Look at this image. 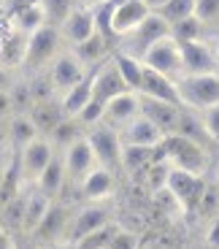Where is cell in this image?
<instances>
[{
  "label": "cell",
  "mask_w": 219,
  "mask_h": 249,
  "mask_svg": "<svg viewBox=\"0 0 219 249\" xmlns=\"http://www.w3.org/2000/svg\"><path fill=\"white\" fill-rule=\"evenodd\" d=\"M157 157H168L173 168L189 171V174H208V146L187 136H179V133H170L163 138V143L157 146Z\"/></svg>",
  "instance_id": "1"
},
{
  "label": "cell",
  "mask_w": 219,
  "mask_h": 249,
  "mask_svg": "<svg viewBox=\"0 0 219 249\" xmlns=\"http://www.w3.org/2000/svg\"><path fill=\"white\" fill-rule=\"evenodd\" d=\"M65 46H68V44H65L63 36H60V27L46 22L44 27H38V30L27 38V52H25V62H22V68L33 71V73L49 68L51 62H54V57L60 54Z\"/></svg>",
  "instance_id": "2"
},
{
  "label": "cell",
  "mask_w": 219,
  "mask_h": 249,
  "mask_svg": "<svg viewBox=\"0 0 219 249\" xmlns=\"http://www.w3.org/2000/svg\"><path fill=\"white\" fill-rule=\"evenodd\" d=\"M179 84V95L187 108L203 111V108L219 103V71L214 73H184Z\"/></svg>",
  "instance_id": "3"
},
{
  "label": "cell",
  "mask_w": 219,
  "mask_h": 249,
  "mask_svg": "<svg viewBox=\"0 0 219 249\" xmlns=\"http://www.w3.org/2000/svg\"><path fill=\"white\" fill-rule=\"evenodd\" d=\"M92 73V68H87L82 62V57L76 54L70 46H65L60 54L54 57V62L49 65V81H51V89H54L57 98H63L68 89H73L76 84H82L87 76Z\"/></svg>",
  "instance_id": "4"
},
{
  "label": "cell",
  "mask_w": 219,
  "mask_h": 249,
  "mask_svg": "<svg viewBox=\"0 0 219 249\" xmlns=\"http://www.w3.org/2000/svg\"><path fill=\"white\" fill-rule=\"evenodd\" d=\"M141 62L146 68L157 71V73L168 76V79L179 81L184 76V62H182V46L173 36H165L160 41L149 46V49L141 54Z\"/></svg>",
  "instance_id": "5"
},
{
  "label": "cell",
  "mask_w": 219,
  "mask_h": 249,
  "mask_svg": "<svg viewBox=\"0 0 219 249\" xmlns=\"http://www.w3.org/2000/svg\"><path fill=\"white\" fill-rule=\"evenodd\" d=\"M108 222H114L111 206H108L106 200H98V203L87 200L82 209H76V212L70 214L68 231H65V244H68V247H73L76 241H82L84 236L95 233L98 228H103V225H108Z\"/></svg>",
  "instance_id": "6"
},
{
  "label": "cell",
  "mask_w": 219,
  "mask_h": 249,
  "mask_svg": "<svg viewBox=\"0 0 219 249\" xmlns=\"http://www.w3.org/2000/svg\"><path fill=\"white\" fill-rule=\"evenodd\" d=\"M54 155H57V149H54V143L49 141V136H38V138H33L27 146H22V149L17 152L22 181H25L27 187L35 184L38 176L44 174V168L51 162Z\"/></svg>",
  "instance_id": "7"
},
{
  "label": "cell",
  "mask_w": 219,
  "mask_h": 249,
  "mask_svg": "<svg viewBox=\"0 0 219 249\" xmlns=\"http://www.w3.org/2000/svg\"><path fill=\"white\" fill-rule=\"evenodd\" d=\"M87 138H89V146H92L95 157H98V165L119 171V165H122V138H119L117 127H111L106 122H98L92 127H87Z\"/></svg>",
  "instance_id": "8"
},
{
  "label": "cell",
  "mask_w": 219,
  "mask_h": 249,
  "mask_svg": "<svg viewBox=\"0 0 219 249\" xmlns=\"http://www.w3.org/2000/svg\"><path fill=\"white\" fill-rule=\"evenodd\" d=\"M206 176L201 174H189V171H182V168H170V176H168V195L176 200V206L182 212H195L198 209V200H201L203 190H206Z\"/></svg>",
  "instance_id": "9"
},
{
  "label": "cell",
  "mask_w": 219,
  "mask_h": 249,
  "mask_svg": "<svg viewBox=\"0 0 219 249\" xmlns=\"http://www.w3.org/2000/svg\"><path fill=\"white\" fill-rule=\"evenodd\" d=\"M60 155H63V165H65V174H68V184L79 190V184L84 181V176L98 165V157H95L92 146H89L87 133L79 136L73 143H68Z\"/></svg>",
  "instance_id": "10"
},
{
  "label": "cell",
  "mask_w": 219,
  "mask_h": 249,
  "mask_svg": "<svg viewBox=\"0 0 219 249\" xmlns=\"http://www.w3.org/2000/svg\"><path fill=\"white\" fill-rule=\"evenodd\" d=\"M165 36H170V22L160 11H149V17H146L130 36H125V46H122V49L135 54V57H141L154 41H160V38H165Z\"/></svg>",
  "instance_id": "11"
},
{
  "label": "cell",
  "mask_w": 219,
  "mask_h": 249,
  "mask_svg": "<svg viewBox=\"0 0 219 249\" xmlns=\"http://www.w3.org/2000/svg\"><path fill=\"white\" fill-rule=\"evenodd\" d=\"M60 36L68 46H76L87 41L92 33H98V25H95V11H92V3H76L70 8V14L60 22Z\"/></svg>",
  "instance_id": "12"
},
{
  "label": "cell",
  "mask_w": 219,
  "mask_h": 249,
  "mask_svg": "<svg viewBox=\"0 0 219 249\" xmlns=\"http://www.w3.org/2000/svg\"><path fill=\"white\" fill-rule=\"evenodd\" d=\"M127 84L125 79H122V73H119L117 62H114V57H108V60H103L98 68H92V98L101 100V103H108L111 98H117L119 92H127ZM135 92V89H133Z\"/></svg>",
  "instance_id": "13"
},
{
  "label": "cell",
  "mask_w": 219,
  "mask_h": 249,
  "mask_svg": "<svg viewBox=\"0 0 219 249\" xmlns=\"http://www.w3.org/2000/svg\"><path fill=\"white\" fill-rule=\"evenodd\" d=\"M179 46H182L184 73H214V71H219L217 54H214V44H208L206 38L184 41Z\"/></svg>",
  "instance_id": "14"
},
{
  "label": "cell",
  "mask_w": 219,
  "mask_h": 249,
  "mask_svg": "<svg viewBox=\"0 0 219 249\" xmlns=\"http://www.w3.org/2000/svg\"><path fill=\"white\" fill-rule=\"evenodd\" d=\"M138 95H141V92H138ZM182 111H184V106H179V103H170V100H160V98L141 95V114H146V117H149L152 122H154L157 127L165 133V136L176 133V127H179V119H182Z\"/></svg>",
  "instance_id": "15"
},
{
  "label": "cell",
  "mask_w": 219,
  "mask_h": 249,
  "mask_svg": "<svg viewBox=\"0 0 219 249\" xmlns=\"http://www.w3.org/2000/svg\"><path fill=\"white\" fill-rule=\"evenodd\" d=\"M114 193H117V171L103 168V165H95V168L84 176L82 184H79V195H82L84 200H92V203L108 200Z\"/></svg>",
  "instance_id": "16"
},
{
  "label": "cell",
  "mask_w": 219,
  "mask_h": 249,
  "mask_svg": "<svg viewBox=\"0 0 219 249\" xmlns=\"http://www.w3.org/2000/svg\"><path fill=\"white\" fill-rule=\"evenodd\" d=\"M152 8L146 6L144 0H125L122 6L114 8L111 14V36L114 38H125L135 30L146 17H149Z\"/></svg>",
  "instance_id": "17"
},
{
  "label": "cell",
  "mask_w": 219,
  "mask_h": 249,
  "mask_svg": "<svg viewBox=\"0 0 219 249\" xmlns=\"http://www.w3.org/2000/svg\"><path fill=\"white\" fill-rule=\"evenodd\" d=\"M141 114V95L127 89V92H119L117 98H111L106 103V111H103V122L122 130L133 117Z\"/></svg>",
  "instance_id": "18"
},
{
  "label": "cell",
  "mask_w": 219,
  "mask_h": 249,
  "mask_svg": "<svg viewBox=\"0 0 219 249\" xmlns=\"http://www.w3.org/2000/svg\"><path fill=\"white\" fill-rule=\"evenodd\" d=\"M119 138H122V143H135V146H160L165 133L146 114H138L119 130Z\"/></svg>",
  "instance_id": "19"
},
{
  "label": "cell",
  "mask_w": 219,
  "mask_h": 249,
  "mask_svg": "<svg viewBox=\"0 0 219 249\" xmlns=\"http://www.w3.org/2000/svg\"><path fill=\"white\" fill-rule=\"evenodd\" d=\"M68 222H70V212L60 203V200H54L51 209L46 212L44 222L38 225V231L33 233V238H35V241H44V244H65Z\"/></svg>",
  "instance_id": "20"
},
{
  "label": "cell",
  "mask_w": 219,
  "mask_h": 249,
  "mask_svg": "<svg viewBox=\"0 0 219 249\" xmlns=\"http://www.w3.org/2000/svg\"><path fill=\"white\" fill-rule=\"evenodd\" d=\"M141 95H149V98H160V100H170V103H182V95H179V84L168 76L157 73V71L146 68L144 65V76H141V87H138Z\"/></svg>",
  "instance_id": "21"
},
{
  "label": "cell",
  "mask_w": 219,
  "mask_h": 249,
  "mask_svg": "<svg viewBox=\"0 0 219 249\" xmlns=\"http://www.w3.org/2000/svg\"><path fill=\"white\" fill-rule=\"evenodd\" d=\"M51 203L54 200L49 198L46 193H41L35 184L27 187V200H25V225H22V233H27V236H33V233L38 231V225L44 222L46 212L51 209Z\"/></svg>",
  "instance_id": "22"
},
{
  "label": "cell",
  "mask_w": 219,
  "mask_h": 249,
  "mask_svg": "<svg viewBox=\"0 0 219 249\" xmlns=\"http://www.w3.org/2000/svg\"><path fill=\"white\" fill-rule=\"evenodd\" d=\"M27 114L33 117V122H35V127L41 130V136H49L57 124L65 119V111H63V103H60V98L35 100V103H33V108H30Z\"/></svg>",
  "instance_id": "23"
},
{
  "label": "cell",
  "mask_w": 219,
  "mask_h": 249,
  "mask_svg": "<svg viewBox=\"0 0 219 249\" xmlns=\"http://www.w3.org/2000/svg\"><path fill=\"white\" fill-rule=\"evenodd\" d=\"M35 187L41 190V193H46L51 200H57L60 195H63V190L68 187V174H65V165H63V155L57 152L54 157H51V162L44 168V174L38 176Z\"/></svg>",
  "instance_id": "24"
},
{
  "label": "cell",
  "mask_w": 219,
  "mask_h": 249,
  "mask_svg": "<svg viewBox=\"0 0 219 249\" xmlns=\"http://www.w3.org/2000/svg\"><path fill=\"white\" fill-rule=\"evenodd\" d=\"M8 19H11L14 30L22 33V36H27V38H30L38 27H44L46 22H49V19H46V8H44V3H41V0H35V3H30V6L14 11Z\"/></svg>",
  "instance_id": "25"
},
{
  "label": "cell",
  "mask_w": 219,
  "mask_h": 249,
  "mask_svg": "<svg viewBox=\"0 0 219 249\" xmlns=\"http://www.w3.org/2000/svg\"><path fill=\"white\" fill-rule=\"evenodd\" d=\"M70 49L82 57V62L87 65V68H98L103 60H108V57H111V46H108V38L103 36V33H92L87 41L70 46Z\"/></svg>",
  "instance_id": "26"
},
{
  "label": "cell",
  "mask_w": 219,
  "mask_h": 249,
  "mask_svg": "<svg viewBox=\"0 0 219 249\" xmlns=\"http://www.w3.org/2000/svg\"><path fill=\"white\" fill-rule=\"evenodd\" d=\"M157 157V146H135V143H122V165L119 171L135 176L146 171Z\"/></svg>",
  "instance_id": "27"
},
{
  "label": "cell",
  "mask_w": 219,
  "mask_h": 249,
  "mask_svg": "<svg viewBox=\"0 0 219 249\" xmlns=\"http://www.w3.org/2000/svg\"><path fill=\"white\" fill-rule=\"evenodd\" d=\"M111 57H114V62H117V68H119V73H122V79H125V84L138 92L141 76H144V62H141V57L130 54V52H125V49H114Z\"/></svg>",
  "instance_id": "28"
},
{
  "label": "cell",
  "mask_w": 219,
  "mask_h": 249,
  "mask_svg": "<svg viewBox=\"0 0 219 249\" xmlns=\"http://www.w3.org/2000/svg\"><path fill=\"white\" fill-rule=\"evenodd\" d=\"M176 133H179V136L192 138V141L203 143V146L214 143V141H211V136H208V130H206V124H203L201 111H195V108H187V106H184V111H182V119H179V127H176Z\"/></svg>",
  "instance_id": "29"
},
{
  "label": "cell",
  "mask_w": 219,
  "mask_h": 249,
  "mask_svg": "<svg viewBox=\"0 0 219 249\" xmlns=\"http://www.w3.org/2000/svg\"><path fill=\"white\" fill-rule=\"evenodd\" d=\"M89 100H92V73H89L82 84H76L73 89H68V92L60 98V103H63L65 117H79Z\"/></svg>",
  "instance_id": "30"
},
{
  "label": "cell",
  "mask_w": 219,
  "mask_h": 249,
  "mask_svg": "<svg viewBox=\"0 0 219 249\" xmlns=\"http://www.w3.org/2000/svg\"><path fill=\"white\" fill-rule=\"evenodd\" d=\"M41 136V130L35 127V122H33L30 114H14L11 117V124H8V141L14 143V149H22V146H27V143L33 141V138Z\"/></svg>",
  "instance_id": "31"
},
{
  "label": "cell",
  "mask_w": 219,
  "mask_h": 249,
  "mask_svg": "<svg viewBox=\"0 0 219 249\" xmlns=\"http://www.w3.org/2000/svg\"><path fill=\"white\" fill-rule=\"evenodd\" d=\"M25 200H27V187H22L8 203L0 206V219H3L0 225H6L11 233L22 231V225H25Z\"/></svg>",
  "instance_id": "32"
},
{
  "label": "cell",
  "mask_w": 219,
  "mask_h": 249,
  "mask_svg": "<svg viewBox=\"0 0 219 249\" xmlns=\"http://www.w3.org/2000/svg\"><path fill=\"white\" fill-rule=\"evenodd\" d=\"M84 133H87V127H84L79 119H76V117H65L63 122H60L54 130L49 133V141L54 143V149H57V152H63L68 143H73L76 138L84 136Z\"/></svg>",
  "instance_id": "33"
},
{
  "label": "cell",
  "mask_w": 219,
  "mask_h": 249,
  "mask_svg": "<svg viewBox=\"0 0 219 249\" xmlns=\"http://www.w3.org/2000/svg\"><path fill=\"white\" fill-rule=\"evenodd\" d=\"M203 33H206V22H203L198 14L182 19V22H176V25H170V36H173L179 44H184V41H198V38H203Z\"/></svg>",
  "instance_id": "34"
},
{
  "label": "cell",
  "mask_w": 219,
  "mask_h": 249,
  "mask_svg": "<svg viewBox=\"0 0 219 249\" xmlns=\"http://www.w3.org/2000/svg\"><path fill=\"white\" fill-rule=\"evenodd\" d=\"M195 214L203 219H208L211 222L214 217L219 214V181H206V190H203L201 200H198V209H195Z\"/></svg>",
  "instance_id": "35"
},
{
  "label": "cell",
  "mask_w": 219,
  "mask_h": 249,
  "mask_svg": "<svg viewBox=\"0 0 219 249\" xmlns=\"http://www.w3.org/2000/svg\"><path fill=\"white\" fill-rule=\"evenodd\" d=\"M170 168H173V165H170L168 157H157L149 168H146V184H149L152 193H160V190H165V184H168V176H170Z\"/></svg>",
  "instance_id": "36"
},
{
  "label": "cell",
  "mask_w": 219,
  "mask_h": 249,
  "mask_svg": "<svg viewBox=\"0 0 219 249\" xmlns=\"http://www.w3.org/2000/svg\"><path fill=\"white\" fill-rule=\"evenodd\" d=\"M119 222H108L103 225V228H98L95 233H89V236H84L82 241H76L73 249H106L108 241H111V236L117 233Z\"/></svg>",
  "instance_id": "37"
},
{
  "label": "cell",
  "mask_w": 219,
  "mask_h": 249,
  "mask_svg": "<svg viewBox=\"0 0 219 249\" xmlns=\"http://www.w3.org/2000/svg\"><path fill=\"white\" fill-rule=\"evenodd\" d=\"M160 14L168 19L170 25H176V22H182V19H187L195 14V0H168V3L160 8Z\"/></svg>",
  "instance_id": "38"
},
{
  "label": "cell",
  "mask_w": 219,
  "mask_h": 249,
  "mask_svg": "<svg viewBox=\"0 0 219 249\" xmlns=\"http://www.w3.org/2000/svg\"><path fill=\"white\" fill-rule=\"evenodd\" d=\"M41 3H44V8H46V19H49V25H60L79 0H41Z\"/></svg>",
  "instance_id": "39"
},
{
  "label": "cell",
  "mask_w": 219,
  "mask_h": 249,
  "mask_svg": "<svg viewBox=\"0 0 219 249\" xmlns=\"http://www.w3.org/2000/svg\"><path fill=\"white\" fill-rule=\"evenodd\" d=\"M103 111H106V103H101V100H89L87 106H84V111L79 114V122L84 124V127H92V124H98V122H103Z\"/></svg>",
  "instance_id": "40"
},
{
  "label": "cell",
  "mask_w": 219,
  "mask_h": 249,
  "mask_svg": "<svg viewBox=\"0 0 219 249\" xmlns=\"http://www.w3.org/2000/svg\"><path fill=\"white\" fill-rule=\"evenodd\" d=\"M106 249H138V236L133 231H127V228H122V225H119L117 233L111 236V241H108Z\"/></svg>",
  "instance_id": "41"
},
{
  "label": "cell",
  "mask_w": 219,
  "mask_h": 249,
  "mask_svg": "<svg viewBox=\"0 0 219 249\" xmlns=\"http://www.w3.org/2000/svg\"><path fill=\"white\" fill-rule=\"evenodd\" d=\"M201 117H203V124H206V130H208V136H211V141L219 143V103L203 108Z\"/></svg>",
  "instance_id": "42"
},
{
  "label": "cell",
  "mask_w": 219,
  "mask_h": 249,
  "mask_svg": "<svg viewBox=\"0 0 219 249\" xmlns=\"http://www.w3.org/2000/svg\"><path fill=\"white\" fill-rule=\"evenodd\" d=\"M195 14L203 19V22H214L219 19V0H195Z\"/></svg>",
  "instance_id": "43"
},
{
  "label": "cell",
  "mask_w": 219,
  "mask_h": 249,
  "mask_svg": "<svg viewBox=\"0 0 219 249\" xmlns=\"http://www.w3.org/2000/svg\"><path fill=\"white\" fill-rule=\"evenodd\" d=\"M206 244H208L211 249H217V247H219V214L211 219V222H208V231H206Z\"/></svg>",
  "instance_id": "44"
},
{
  "label": "cell",
  "mask_w": 219,
  "mask_h": 249,
  "mask_svg": "<svg viewBox=\"0 0 219 249\" xmlns=\"http://www.w3.org/2000/svg\"><path fill=\"white\" fill-rule=\"evenodd\" d=\"M14 117V100H11V92H0V119H11Z\"/></svg>",
  "instance_id": "45"
},
{
  "label": "cell",
  "mask_w": 219,
  "mask_h": 249,
  "mask_svg": "<svg viewBox=\"0 0 219 249\" xmlns=\"http://www.w3.org/2000/svg\"><path fill=\"white\" fill-rule=\"evenodd\" d=\"M0 249H19L17 247V236L8 231L6 225H0Z\"/></svg>",
  "instance_id": "46"
},
{
  "label": "cell",
  "mask_w": 219,
  "mask_h": 249,
  "mask_svg": "<svg viewBox=\"0 0 219 249\" xmlns=\"http://www.w3.org/2000/svg\"><path fill=\"white\" fill-rule=\"evenodd\" d=\"M14 87V76H11V71L0 62V92H6V89H11Z\"/></svg>",
  "instance_id": "47"
},
{
  "label": "cell",
  "mask_w": 219,
  "mask_h": 249,
  "mask_svg": "<svg viewBox=\"0 0 219 249\" xmlns=\"http://www.w3.org/2000/svg\"><path fill=\"white\" fill-rule=\"evenodd\" d=\"M30 3H35V0H3V8H6V17H11L14 11H19V8L30 6Z\"/></svg>",
  "instance_id": "48"
},
{
  "label": "cell",
  "mask_w": 219,
  "mask_h": 249,
  "mask_svg": "<svg viewBox=\"0 0 219 249\" xmlns=\"http://www.w3.org/2000/svg\"><path fill=\"white\" fill-rule=\"evenodd\" d=\"M144 3L152 8V11H160V8H163L165 3H168V0H144Z\"/></svg>",
  "instance_id": "49"
},
{
  "label": "cell",
  "mask_w": 219,
  "mask_h": 249,
  "mask_svg": "<svg viewBox=\"0 0 219 249\" xmlns=\"http://www.w3.org/2000/svg\"><path fill=\"white\" fill-rule=\"evenodd\" d=\"M106 3H111V6L117 8V6H122V3H125V0H106Z\"/></svg>",
  "instance_id": "50"
},
{
  "label": "cell",
  "mask_w": 219,
  "mask_h": 249,
  "mask_svg": "<svg viewBox=\"0 0 219 249\" xmlns=\"http://www.w3.org/2000/svg\"><path fill=\"white\" fill-rule=\"evenodd\" d=\"M214 54H217V65H219V41L214 44Z\"/></svg>",
  "instance_id": "51"
},
{
  "label": "cell",
  "mask_w": 219,
  "mask_h": 249,
  "mask_svg": "<svg viewBox=\"0 0 219 249\" xmlns=\"http://www.w3.org/2000/svg\"><path fill=\"white\" fill-rule=\"evenodd\" d=\"M217 181H219V176H217Z\"/></svg>",
  "instance_id": "52"
},
{
  "label": "cell",
  "mask_w": 219,
  "mask_h": 249,
  "mask_svg": "<svg viewBox=\"0 0 219 249\" xmlns=\"http://www.w3.org/2000/svg\"><path fill=\"white\" fill-rule=\"evenodd\" d=\"M70 249H73V247H70Z\"/></svg>",
  "instance_id": "53"
},
{
  "label": "cell",
  "mask_w": 219,
  "mask_h": 249,
  "mask_svg": "<svg viewBox=\"0 0 219 249\" xmlns=\"http://www.w3.org/2000/svg\"><path fill=\"white\" fill-rule=\"evenodd\" d=\"M217 249H219V247H217Z\"/></svg>",
  "instance_id": "54"
}]
</instances>
